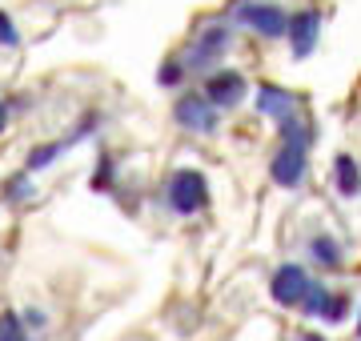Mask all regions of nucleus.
<instances>
[{
  "label": "nucleus",
  "instance_id": "10",
  "mask_svg": "<svg viewBox=\"0 0 361 341\" xmlns=\"http://www.w3.org/2000/svg\"><path fill=\"white\" fill-rule=\"evenodd\" d=\"M253 105H257L261 117L281 120V117H289V113H297V92L281 89V85H257V97H253Z\"/></svg>",
  "mask_w": 361,
  "mask_h": 341
},
{
  "label": "nucleus",
  "instance_id": "9",
  "mask_svg": "<svg viewBox=\"0 0 361 341\" xmlns=\"http://www.w3.org/2000/svg\"><path fill=\"white\" fill-rule=\"evenodd\" d=\"M305 317H322V321H329V326H341L345 321V314H349V302L341 297V293H334L329 285H317L313 281L310 285V293H305V302L297 305Z\"/></svg>",
  "mask_w": 361,
  "mask_h": 341
},
{
  "label": "nucleus",
  "instance_id": "23",
  "mask_svg": "<svg viewBox=\"0 0 361 341\" xmlns=\"http://www.w3.org/2000/svg\"><path fill=\"white\" fill-rule=\"evenodd\" d=\"M357 337H361V317H357Z\"/></svg>",
  "mask_w": 361,
  "mask_h": 341
},
{
  "label": "nucleus",
  "instance_id": "2",
  "mask_svg": "<svg viewBox=\"0 0 361 341\" xmlns=\"http://www.w3.org/2000/svg\"><path fill=\"white\" fill-rule=\"evenodd\" d=\"M233 25L257 32L261 40H281L285 28H289V8L277 4V0H229V13H225Z\"/></svg>",
  "mask_w": 361,
  "mask_h": 341
},
{
  "label": "nucleus",
  "instance_id": "21",
  "mask_svg": "<svg viewBox=\"0 0 361 341\" xmlns=\"http://www.w3.org/2000/svg\"><path fill=\"white\" fill-rule=\"evenodd\" d=\"M8 129V105H4V101H0V132Z\"/></svg>",
  "mask_w": 361,
  "mask_h": 341
},
{
  "label": "nucleus",
  "instance_id": "11",
  "mask_svg": "<svg viewBox=\"0 0 361 341\" xmlns=\"http://www.w3.org/2000/svg\"><path fill=\"white\" fill-rule=\"evenodd\" d=\"M334 181H337V193L345 201L361 197V165L349 153H341V157L334 161Z\"/></svg>",
  "mask_w": 361,
  "mask_h": 341
},
{
  "label": "nucleus",
  "instance_id": "14",
  "mask_svg": "<svg viewBox=\"0 0 361 341\" xmlns=\"http://www.w3.org/2000/svg\"><path fill=\"white\" fill-rule=\"evenodd\" d=\"M68 149H73V141H49V144H37V149H32V153H28V161H25V169L28 173H40V169H49L52 161L56 157H65Z\"/></svg>",
  "mask_w": 361,
  "mask_h": 341
},
{
  "label": "nucleus",
  "instance_id": "13",
  "mask_svg": "<svg viewBox=\"0 0 361 341\" xmlns=\"http://www.w3.org/2000/svg\"><path fill=\"white\" fill-rule=\"evenodd\" d=\"M310 261L322 265V269H337V265H341V245H337L329 233L310 237Z\"/></svg>",
  "mask_w": 361,
  "mask_h": 341
},
{
  "label": "nucleus",
  "instance_id": "7",
  "mask_svg": "<svg viewBox=\"0 0 361 341\" xmlns=\"http://www.w3.org/2000/svg\"><path fill=\"white\" fill-rule=\"evenodd\" d=\"M310 273H305V265H293V261H285L273 269L269 277V297L277 305H285V309H297V305L305 302V293H310Z\"/></svg>",
  "mask_w": 361,
  "mask_h": 341
},
{
  "label": "nucleus",
  "instance_id": "16",
  "mask_svg": "<svg viewBox=\"0 0 361 341\" xmlns=\"http://www.w3.org/2000/svg\"><path fill=\"white\" fill-rule=\"evenodd\" d=\"M28 177H32V173H20V177H13V181L4 185V201H28L32 197V193H37V189H32V181H28Z\"/></svg>",
  "mask_w": 361,
  "mask_h": 341
},
{
  "label": "nucleus",
  "instance_id": "19",
  "mask_svg": "<svg viewBox=\"0 0 361 341\" xmlns=\"http://www.w3.org/2000/svg\"><path fill=\"white\" fill-rule=\"evenodd\" d=\"M20 321H25V329H44V321H49V317H44V309H25V314H20Z\"/></svg>",
  "mask_w": 361,
  "mask_h": 341
},
{
  "label": "nucleus",
  "instance_id": "22",
  "mask_svg": "<svg viewBox=\"0 0 361 341\" xmlns=\"http://www.w3.org/2000/svg\"><path fill=\"white\" fill-rule=\"evenodd\" d=\"M297 341H325V337H322V333H301Z\"/></svg>",
  "mask_w": 361,
  "mask_h": 341
},
{
  "label": "nucleus",
  "instance_id": "5",
  "mask_svg": "<svg viewBox=\"0 0 361 341\" xmlns=\"http://www.w3.org/2000/svg\"><path fill=\"white\" fill-rule=\"evenodd\" d=\"M269 177H273V185H277V189H285V193L301 189V185H305V177H310V149L281 141V149H277V153H273V161H269Z\"/></svg>",
  "mask_w": 361,
  "mask_h": 341
},
{
  "label": "nucleus",
  "instance_id": "17",
  "mask_svg": "<svg viewBox=\"0 0 361 341\" xmlns=\"http://www.w3.org/2000/svg\"><path fill=\"white\" fill-rule=\"evenodd\" d=\"M0 49H20V28L4 8H0Z\"/></svg>",
  "mask_w": 361,
  "mask_h": 341
},
{
  "label": "nucleus",
  "instance_id": "15",
  "mask_svg": "<svg viewBox=\"0 0 361 341\" xmlns=\"http://www.w3.org/2000/svg\"><path fill=\"white\" fill-rule=\"evenodd\" d=\"M185 77H189V68H185L180 53H177V56H169L165 65L157 68V85H161V89H180V85H185Z\"/></svg>",
  "mask_w": 361,
  "mask_h": 341
},
{
  "label": "nucleus",
  "instance_id": "20",
  "mask_svg": "<svg viewBox=\"0 0 361 341\" xmlns=\"http://www.w3.org/2000/svg\"><path fill=\"white\" fill-rule=\"evenodd\" d=\"M109 177H113V161H101V173H92V189H109Z\"/></svg>",
  "mask_w": 361,
  "mask_h": 341
},
{
  "label": "nucleus",
  "instance_id": "12",
  "mask_svg": "<svg viewBox=\"0 0 361 341\" xmlns=\"http://www.w3.org/2000/svg\"><path fill=\"white\" fill-rule=\"evenodd\" d=\"M277 132H281V141H289V144H301V149H310L313 144V125L305 117H297V113H289V117H281L277 120Z\"/></svg>",
  "mask_w": 361,
  "mask_h": 341
},
{
  "label": "nucleus",
  "instance_id": "18",
  "mask_svg": "<svg viewBox=\"0 0 361 341\" xmlns=\"http://www.w3.org/2000/svg\"><path fill=\"white\" fill-rule=\"evenodd\" d=\"M0 341H28L20 314H4V317H0Z\"/></svg>",
  "mask_w": 361,
  "mask_h": 341
},
{
  "label": "nucleus",
  "instance_id": "8",
  "mask_svg": "<svg viewBox=\"0 0 361 341\" xmlns=\"http://www.w3.org/2000/svg\"><path fill=\"white\" fill-rule=\"evenodd\" d=\"M285 37H289V53H293L297 61L313 56V49L322 44V13H317V8H297V13H289Z\"/></svg>",
  "mask_w": 361,
  "mask_h": 341
},
{
  "label": "nucleus",
  "instance_id": "1",
  "mask_svg": "<svg viewBox=\"0 0 361 341\" xmlns=\"http://www.w3.org/2000/svg\"><path fill=\"white\" fill-rule=\"evenodd\" d=\"M229 49H233V20L229 16H209V20H201V28L193 32V40H189V49L180 53V61L189 68V77H197V73H213V68L225 61Z\"/></svg>",
  "mask_w": 361,
  "mask_h": 341
},
{
  "label": "nucleus",
  "instance_id": "6",
  "mask_svg": "<svg viewBox=\"0 0 361 341\" xmlns=\"http://www.w3.org/2000/svg\"><path fill=\"white\" fill-rule=\"evenodd\" d=\"M201 92H205L221 113H229V108H237L249 97V80L237 68H213V73H205V89Z\"/></svg>",
  "mask_w": 361,
  "mask_h": 341
},
{
  "label": "nucleus",
  "instance_id": "3",
  "mask_svg": "<svg viewBox=\"0 0 361 341\" xmlns=\"http://www.w3.org/2000/svg\"><path fill=\"white\" fill-rule=\"evenodd\" d=\"M165 205L177 217H197L209 205V181L201 169H177L165 185Z\"/></svg>",
  "mask_w": 361,
  "mask_h": 341
},
{
  "label": "nucleus",
  "instance_id": "4",
  "mask_svg": "<svg viewBox=\"0 0 361 341\" xmlns=\"http://www.w3.org/2000/svg\"><path fill=\"white\" fill-rule=\"evenodd\" d=\"M173 120H177L185 132L209 137V132H217V125H221V108L209 101L205 92H180L177 101H173Z\"/></svg>",
  "mask_w": 361,
  "mask_h": 341
}]
</instances>
